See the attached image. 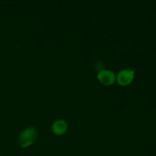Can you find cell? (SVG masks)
I'll list each match as a JSON object with an SVG mask.
<instances>
[{"label": "cell", "mask_w": 156, "mask_h": 156, "mask_svg": "<svg viewBox=\"0 0 156 156\" xmlns=\"http://www.w3.org/2000/svg\"><path fill=\"white\" fill-rule=\"evenodd\" d=\"M52 129L56 135H62L67 130V123L63 120H56L53 123Z\"/></svg>", "instance_id": "cell-4"}, {"label": "cell", "mask_w": 156, "mask_h": 156, "mask_svg": "<svg viewBox=\"0 0 156 156\" xmlns=\"http://www.w3.org/2000/svg\"><path fill=\"white\" fill-rule=\"evenodd\" d=\"M135 71L133 69H123L119 72L117 75V82L120 85H128L133 82L134 79Z\"/></svg>", "instance_id": "cell-2"}, {"label": "cell", "mask_w": 156, "mask_h": 156, "mask_svg": "<svg viewBox=\"0 0 156 156\" xmlns=\"http://www.w3.org/2000/svg\"><path fill=\"white\" fill-rule=\"evenodd\" d=\"M37 137V131L34 127L24 129L18 136V142L22 148H26L33 144Z\"/></svg>", "instance_id": "cell-1"}, {"label": "cell", "mask_w": 156, "mask_h": 156, "mask_svg": "<svg viewBox=\"0 0 156 156\" xmlns=\"http://www.w3.org/2000/svg\"><path fill=\"white\" fill-rule=\"evenodd\" d=\"M99 81L105 85H111L115 82V75L108 69H101L98 75Z\"/></svg>", "instance_id": "cell-3"}]
</instances>
